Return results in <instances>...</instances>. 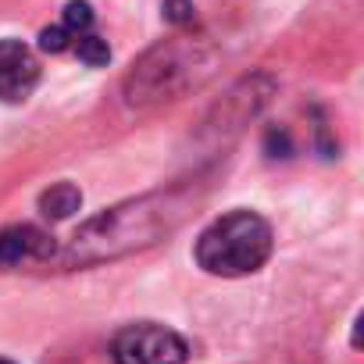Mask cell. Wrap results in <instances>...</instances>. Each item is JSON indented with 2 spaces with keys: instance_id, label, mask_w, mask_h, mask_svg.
Wrapping results in <instances>:
<instances>
[{
  "instance_id": "1",
  "label": "cell",
  "mask_w": 364,
  "mask_h": 364,
  "mask_svg": "<svg viewBox=\"0 0 364 364\" xmlns=\"http://www.w3.org/2000/svg\"><path fill=\"white\" fill-rule=\"evenodd\" d=\"M200 200H204V190L197 182H178V186H168V190H150L143 197L122 200L86 218L75 229V236L65 247H58L50 264L93 268V264H107L136 250H146L186 225V218L197 215Z\"/></svg>"
},
{
  "instance_id": "2",
  "label": "cell",
  "mask_w": 364,
  "mask_h": 364,
  "mask_svg": "<svg viewBox=\"0 0 364 364\" xmlns=\"http://www.w3.org/2000/svg\"><path fill=\"white\" fill-rule=\"evenodd\" d=\"M218 50L204 36H168L154 43L125 75L129 107H157L186 97L215 75Z\"/></svg>"
},
{
  "instance_id": "3",
  "label": "cell",
  "mask_w": 364,
  "mask_h": 364,
  "mask_svg": "<svg viewBox=\"0 0 364 364\" xmlns=\"http://www.w3.org/2000/svg\"><path fill=\"white\" fill-rule=\"evenodd\" d=\"M275 250L272 225L247 208H236L222 218H215L200 236H197V264L208 275L218 279H243L254 275L268 264Z\"/></svg>"
},
{
  "instance_id": "4",
  "label": "cell",
  "mask_w": 364,
  "mask_h": 364,
  "mask_svg": "<svg viewBox=\"0 0 364 364\" xmlns=\"http://www.w3.org/2000/svg\"><path fill=\"white\" fill-rule=\"evenodd\" d=\"M114 364H186L190 346L175 328L157 321H132L111 339Z\"/></svg>"
},
{
  "instance_id": "5",
  "label": "cell",
  "mask_w": 364,
  "mask_h": 364,
  "mask_svg": "<svg viewBox=\"0 0 364 364\" xmlns=\"http://www.w3.org/2000/svg\"><path fill=\"white\" fill-rule=\"evenodd\" d=\"M272 90H275V82L268 79V75H250V79H243V82H236L225 97H222V104L208 114V122H204V132L208 136H236L250 118H257V111L268 104V97H272Z\"/></svg>"
},
{
  "instance_id": "6",
  "label": "cell",
  "mask_w": 364,
  "mask_h": 364,
  "mask_svg": "<svg viewBox=\"0 0 364 364\" xmlns=\"http://www.w3.org/2000/svg\"><path fill=\"white\" fill-rule=\"evenodd\" d=\"M43 68L40 58L29 43L22 40H0V100L4 104H22L33 97L40 86Z\"/></svg>"
},
{
  "instance_id": "7",
  "label": "cell",
  "mask_w": 364,
  "mask_h": 364,
  "mask_svg": "<svg viewBox=\"0 0 364 364\" xmlns=\"http://www.w3.org/2000/svg\"><path fill=\"white\" fill-rule=\"evenodd\" d=\"M58 254L54 236L36 225H8L0 229V272H11L22 264H50Z\"/></svg>"
},
{
  "instance_id": "8",
  "label": "cell",
  "mask_w": 364,
  "mask_h": 364,
  "mask_svg": "<svg viewBox=\"0 0 364 364\" xmlns=\"http://www.w3.org/2000/svg\"><path fill=\"white\" fill-rule=\"evenodd\" d=\"M86 33H93V8L86 4V0H72V4L61 11V22L47 26L40 33V50L47 54H65L72 50Z\"/></svg>"
},
{
  "instance_id": "9",
  "label": "cell",
  "mask_w": 364,
  "mask_h": 364,
  "mask_svg": "<svg viewBox=\"0 0 364 364\" xmlns=\"http://www.w3.org/2000/svg\"><path fill=\"white\" fill-rule=\"evenodd\" d=\"M79 208H82V190L75 186V182H54L50 190L40 193V211L47 218H54V222L72 218Z\"/></svg>"
},
{
  "instance_id": "10",
  "label": "cell",
  "mask_w": 364,
  "mask_h": 364,
  "mask_svg": "<svg viewBox=\"0 0 364 364\" xmlns=\"http://www.w3.org/2000/svg\"><path fill=\"white\" fill-rule=\"evenodd\" d=\"M72 54H75L82 65H90V68H100V65H107V61H111V47H107V40H104V36H97V29H93V33H86V36L72 47Z\"/></svg>"
},
{
  "instance_id": "11",
  "label": "cell",
  "mask_w": 364,
  "mask_h": 364,
  "mask_svg": "<svg viewBox=\"0 0 364 364\" xmlns=\"http://www.w3.org/2000/svg\"><path fill=\"white\" fill-rule=\"evenodd\" d=\"M164 18L171 26H193V4L190 0H164Z\"/></svg>"
},
{
  "instance_id": "12",
  "label": "cell",
  "mask_w": 364,
  "mask_h": 364,
  "mask_svg": "<svg viewBox=\"0 0 364 364\" xmlns=\"http://www.w3.org/2000/svg\"><path fill=\"white\" fill-rule=\"evenodd\" d=\"M0 364H15V360H0Z\"/></svg>"
}]
</instances>
